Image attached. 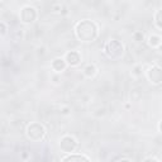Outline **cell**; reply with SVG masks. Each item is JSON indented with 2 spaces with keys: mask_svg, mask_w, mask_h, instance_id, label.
I'll return each instance as SVG.
<instances>
[{
  "mask_svg": "<svg viewBox=\"0 0 162 162\" xmlns=\"http://www.w3.org/2000/svg\"><path fill=\"white\" fill-rule=\"evenodd\" d=\"M160 129H161V132H162V122H161V124H160Z\"/></svg>",
  "mask_w": 162,
  "mask_h": 162,
  "instance_id": "1",
  "label": "cell"
}]
</instances>
